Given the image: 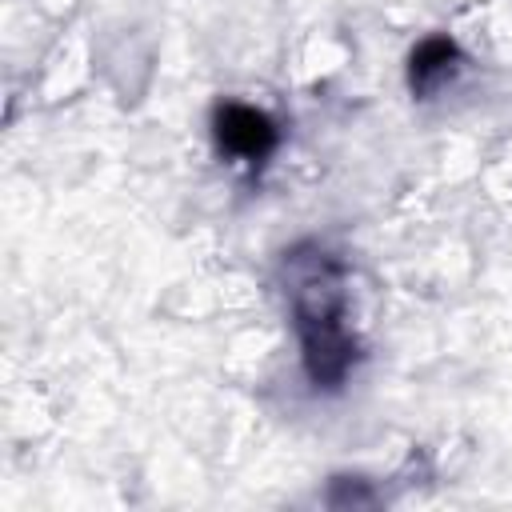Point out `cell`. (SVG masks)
<instances>
[{"label": "cell", "mask_w": 512, "mask_h": 512, "mask_svg": "<svg viewBox=\"0 0 512 512\" xmlns=\"http://www.w3.org/2000/svg\"><path fill=\"white\" fill-rule=\"evenodd\" d=\"M288 292L296 312V332L304 344V368L316 388H336L356 364V344L344 328V288L340 264L328 252H292L288 256Z\"/></svg>", "instance_id": "obj_1"}, {"label": "cell", "mask_w": 512, "mask_h": 512, "mask_svg": "<svg viewBox=\"0 0 512 512\" xmlns=\"http://www.w3.org/2000/svg\"><path fill=\"white\" fill-rule=\"evenodd\" d=\"M216 144L224 156H232L236 164H260L272 148H276V128L264 112L248 108V104H224L216 108Z\"/></svg>", "instance_id": "obj_2"}, {"label": "cell", "mask_w": 512, "mask_h": 512, "mask_svg": "<svg viewBox=\"0 0 512 512\" xmlns=\"http://www.w3.org/2000/svg\"><path fill=\"white\" fill-rule=\"evenodd\" d=\"M456 68H460V52H456L452 40H444V36L424 40L412 52V72H408L412 76V92H420V96L436 92L440 84H448L456 76Z\"/></svg>", "instance_id": "obj_3"}]
</instances>
